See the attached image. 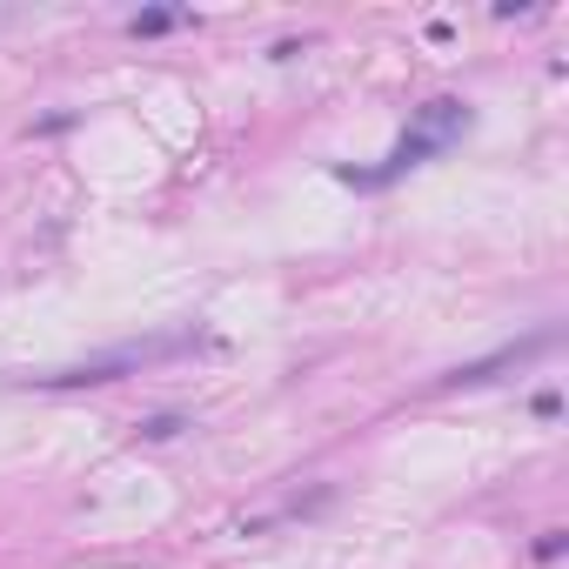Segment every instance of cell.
<instances>
[{"mask_svg":"<svg viewBox=\"0 0 569 569\" xmlns=\"http://www.w3.org/2000/svg\"><path fill=\"white\" fill-rule=\"evenodd\" d=\"M562 556V529H542V542H536V562H556Z\"/></svg>","mask_w":569,"mask_h":569,"instance_id":"cell-5","label":"cell"},{"mask_svg":"<svg viewBox=\"0 0 569 569\" xmlns=\"http://www.w3.org/2000/svg\"><path fill=\"white\" fill-rule=\"evenodd\" d=\"M542 349H556V329H536V336H522V342H509V349H496V356H482V362H462V369H449L436 389H482V382H496V376L536 362Z\"/></svg>","mask_w":569,"mask_h":569,"instance_id":"cell-2","label":"cell"},{"mask_svg":"<svg viewBox=\"0 0 569 569\" xmlns=\"http://www.w3.org/2000/svg\"><path fill=\"white\" fill-rule=\"evenodd\" d=\"M194 336H161V342H128V349H114V356H94V362H74V369H54V376H34L41 389H94V382H121L128 369H148V362H161V356H174V349H188Z\"/></svg>","mask_w":569,"mask_h":569,"instance_id":"cell-1","label":"cell"},{"mask_svg":"<svg viewBox=\"0 0 569 569\" xmlns=\"http://www.w3.org/2000/svg\"><path fill=\"white\" fill-rule=\"evenodd\" d=\"M181 21H188L181 8H148V14L128 21V34H168V28H181Z\"/></svg>","mask_w":569,"mask_h":569,"instance_id":"cell-3","label":"cell"},{"mask_svg":"<svg viewBox=\"0 0 569 569\" xmlns=\"http://www.w3.org/2000/svg\"><path fill=\"white\" fill-rule=\"evenodd\" d=\"M174 429H181V416H154V422H141V436H148V442H168Z\"/></svg>","mask_w":569,"mask_h":569,"instance_id":"cell-4","label":"cell"}]
</instances>
